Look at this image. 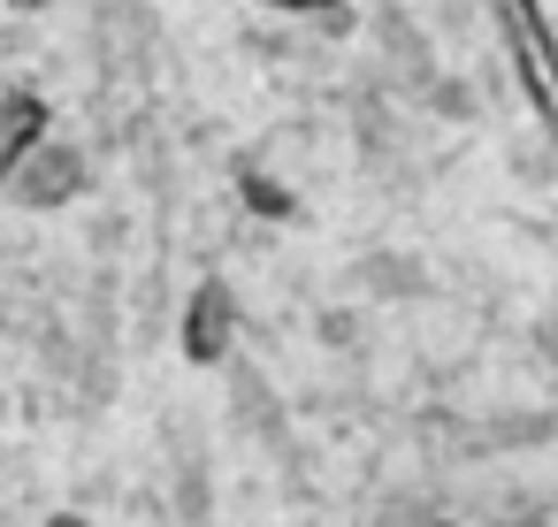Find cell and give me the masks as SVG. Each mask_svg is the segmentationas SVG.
I'll use <instances>...</instances> for the list:
<instances>
[{"label": "cell", "instance_id": "6da1fadb", "mask_svg": "<svg viewBox=\"0 0 558 527\" xmlns=\"http://www.w3.org/2000/svg\"><path fill=\"white\" fill-rule=\"evenodd\" d=\"M77 184H85V161H77L70 146H47V138H32L24 161L0 176V192H9L16 207H62Z\"/></svg>", "mask_w": 558, "mask_h": 527}, {"label": "cell", "instance_id": "7a4b0ae2", "mask_svg": "<svg viewBox=\"0 0 558 527\" xmlns=\"http://www.w3.org/2000/svg\"><path fill=\"white\" fill-rule=\"evenodd\" d=\"M497 16L512 32V62H520L535 115H550V0H497Z\"/></svg>", "mask_w": 558, "mask_h": 527}, {"label": "cell", "instance_id": "3957f363", "mask_svg": "<svg viewBox=\"0 0 558 527\" xmlns=\"http://www.w3.org/2000/svg\"><path fill=\"white\" fill-rule=\"evenodd\" d=\"M32 138H47V100L39 93H9V100H0V176L24 161Z\"/></svg>", "mask_w": 558, "mask_h": 527}, {"label": "cell", "instance_id": "277c9868", "mask_svg": "<svg viewBox=\"0 0 558 527\" xmlns=\"http://www.w3.org/2000/svg\"><path fill=\"white\" fill-rule=\"evenodd\" d=\"M222 344H230V291L207 283L199 306H192V321H184V352H192V359H215Z\"/></svg>", "mask_w": 558, "mask_h": 527}, {"label": "cell", "instance_id": "5b68a950", "mask_svg": "<svg viewBox=\"0 0 558 527\" xmlns=\"http://www.w3.org/2000/svg\"><path fill=\"white\" fill-rule=\"evenodd\" d=\"M268 9H291V16H322V9H337V0H268Z\"/></svg>", "mask_w": 558, "mask_h": 527}]
</instances>
